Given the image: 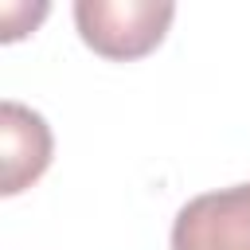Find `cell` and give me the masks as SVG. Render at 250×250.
<instances>
[{
    "mask_svg": "<svg viewBox=\"0 0 250 250\" xmlns=\"http://www.w3.org/2000/svg\"><path fill=\"white\" fill-rule=\"evenodd\" d=\"M176 4L168 0H78L74 23L82 43L113 62H129L160 47Z\"/></svg>",
    "mask_w": 250,
    "mask_h": 250,
    "instance_id": "obj_1",
    "label": "cell"
},
{
    "mask_svg": "<svg viewBox=\"0 0 250 250\" xmlns=\"http://www.w3.org/2000/svg\"><path fill=\"white\" fill-rule=\"evenodd\" d=\"M172 250H250V184L188 199L172 219Z\"/></svg>",
    "mask_w": 250,
    "mask_h": 250,
    "instance_id": "obj_2",
    "label": "cell"
},
{
    "mask_svg": "<svg viewBox=\"0 0 250 250\" xmlns=\"http://www.w3.org/2000/svg\"><path fill=\"white\" fill-rule=\"evenodd\" d=\"M51 125L43 113L20 105V102H0V191L20 195L27 184H35L47 164H51Z\"/></svg>",
    "mask_w": 250,
    "mask_h": 250,
    "instance_id": "obj_3",
    "label": "cell"
}]
</instances>
